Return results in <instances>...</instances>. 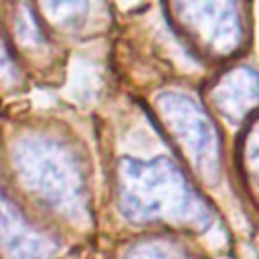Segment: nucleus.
Listing matches in <instances>:
<instances>
[{"label":"nucleus","instance_id":"obj_1","mask_svg":"<svg viewBox=\"0 0 259 259\" xmlns=\"http://www.w3.org/2000/svg\"><path fill=\"white\" fill-rule=\"evenodd\" d=\"M117 204L132 223H166L204 229L210 208L194 190L182 168L170 158H123L115 172Z\"/></svg>","mask_w":259,"mask_h":259},{"label":"nucleus","instance_id":"obj_2","mask_svg":"<svg viewBox=\"0 0 259 259\" xmlns=\"http://www.w3.org/2000/svg\"><path fill=\"white\" fill-rule=\"evenodd\" d=\"M22 184L47 206L79 217L85 208V178L69 148L47 136H26L12 150Z\"/></svg>","mask_w":259,"mask_h":259},{"label":"nucleus","instance_id":"obj_3","mask_svg":"<svg viewBox=\"0 0 259 259\" xmlns=\"http://www.w3.org/2000/svg\"><path fill=\"white\" fill-rule=\"evenodd\" d=\"M154 107L166 136L178 148L192 172L206 182L217 180L221 174L223 150L219 132L208 113L192 97L178 91L160 93Z\"/></svg>","mask_w":259,"mask_h":259},{"label":"nucleus","instance_id":"obj_4","mask_svg":"<svg viewBox=\"0 0 259 259\" xmlns=\"http://www.w3.org/2000/svg\"><path fill=\"white\" fill-rule=\"evenodd\" d=\"M176 30L206 57H229L243 40L235 2H176L168 6Z\"/></svg>","mask_w":259,"mask_h":259},{"label":"nucleus","instance_id":"obj_5","mask_svg":"<svg viewBox=\"0 0 259 259\" xmlns=\"http://www.w3.org/2000/svg\"><path fill=\"white\" fill-rule=\"evenodd\" d=\"M0 247L8 259H49L55 253L53 239L32 227L4 192H0Z\"/></svg>","mask_w":259,"mask_h":259},{"label":"nucleus","instance_id":"obj_6","mask_svg":"<svg viewBox=\"0 0 259 259\" xmlns=\"http://www.w3.org/2000/svg\"><path fill=\"white\" fill-rule=\"evenodd\" d=\"M212 105L233 121H245L255 113L257 75L249 67H237L221 75L210 87Z\"/></svg>","mask_w":259,"mask_h":259},{"label":"nucleus","instance_id":"obj_7","mask_svg":"<svg viewBox=\"0 0 259 259\" xmlns=\"http://www.w3.org/2000/svg\"><path fill=\"white\" fill-rule=\"evenodd\" d=\"M125 259H186L184 253L164 241H146L130 249Z\"/></svg>","mask_w":259,"mask_h":259},{"label":"nucleus","instance_id":"obj_8","mask_svg":"<svg viewBox=\"0 0 259 259\" xmlns=\"http://www.w3.org/2000/svg\"><path fill=\"white\" fill-rule=\"evenodd\" d=\"M0 75H2V77H12V75H16L14 59L10 57V53H8L6 45L2 42V38H0Z\"/></svg>","mask_w":259,"mask_h":259}]
</instances>
